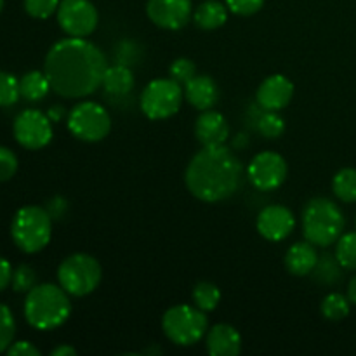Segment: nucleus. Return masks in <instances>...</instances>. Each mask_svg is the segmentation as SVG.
<instances>
[{
  "label": "nucleus",
  "instance_id": "31",
  "mask_svg": "<svg viewBox=\"0 0 356 356\" xmlns=\"http://www.w3.org/2000/svg\"><path fill=\"white\" fill-rule=\"evenodd\" d=\"M37 285V273L28 264H19L13 271V289L16 292H30Z\"/></svg>",
  "mask_w": 356,
  "mask_h": 356
},
{
  "label": "nucleus",
  "instance_id": "16",
  "mask_svg": "<svg viewBox=\"0 0 356 356\" xmlns=\"http://www.w3.org/2000/svg\"><path fill=\"white\" fill-rule=\"evenodd\" d=\"M195 136L202 146H221L229 138V125L225 115L205 110L195 122Z\"/></svg>",
  "mask_w": 356,
  "mask_h": 356
},
{
  "label": "nucleus",
  "instance_id": "29",
  "mask_svg": "<svg viewBox=\"0 0 356 356\" xmlns=\"http://www.w3.org/2000/svg\"><path fill=\"white\" fill-rule=\"evenodd\" d=\"M257 129L264 138L277 139L285 132V120L278 111H266L257 122Z\"/></svg>",
  "mask_w": 356,
  "mask_h": 356
},
{
  "label": "nucleus",
  "instance_id": "19",
  "mask_svg": "<svg viewBox=\"0 0 356 356\" xmlns=\"http://www.w3.org/2000/svg\"><path fill=\"white\" fill-rule=\"evenodd\" d=\"M316 261H318V252H316L315 245L309 243L308 240L294 243L285 254V268L294 277H308V275H312Z\"/></svg>",
  "mask_w": 356,
  "mask_h": 356
},
{
  "label": "nucleus",
  "instance_id": "33",
  "mask_svg": "<svg viewBox=\"0 0 356 356\" xmlns=\"http://www.w3.org/2000/svg\"><path fill=\"white\" fill-rule=\"evenodd\" d=\"M170 79L176 80L177 83H188L195 75H197V68H195V63L188 58H179L170 65Z\"/></svg>",
  "mask_w": 356,
  "mask_h": 356
},
{
  "label": "nucleus",
  "instance_id": "20",
  "mask_svg": "<svg viewBox=\"0 0 356 356\" xmlns=\"http://www.w3.org/2000/svg\"><path fill=\"white\" fill-rule=\"evenodd\" d=\"M228 10V6H225L219 0H205L195 9L193 21L202 30H216L226 23Z\"/></svg>",
  "mask_w": 356,
  "mask_h": 356
},
{
  "label": "nucleus",
  "instance_id": "15",
  "mask_svg": "<svg viewBox=\"0 0 356 356\" xmlns=\"http://www.w3.org/2000/svg\"><path fill=\"white\" fill-rule=\"evenodd\" d=\"M294 83L285 75H271L264 80L256 92L257 104L266 111H280L291 103Z\"/></svg>",
  "mask_w": 356,
  "mask_h": 356
},
{
  "label": "nucleus",
  "instance_id": "25",
  "mask_svg": "<svg viewBox=\"0 0 356 356\" xmlns=\"http://www.w3.org/2000/svg\"><path fill=\"white\" fill-rule=\"evenodd\" d=\"M193 302L202 312H214L221 302V291L212 282H198L193 287Z\"/></svg>",
  "mask_w": 356,
  "mask_h": 356
},
{
  "label": "nucleus",
  "instance_id": "28",
  "mask_svg": "<svg viewBox=\"0 0 356 356\" xmlns=\"http://www.w3.org/2000/svg\"><path fill=\"white\" fill-rule=\"evenodd\" d=\"M19 97V80L13 73L0 72V106H13Z\"/></svg>",
  "mask_w": 356,
  "mask_h": 356
},
{
  "label": "nucleus",
  "instance_id": "9",
  "mask_svg": "<svg viewBox=\"0 0 356 356\" xmlns=\"http://www.w3.org/2000/svg\"><path fill=\"white\" fill-rule=\"evenodd\" d=\"M68 129L83 143H97L111 131V118L106 108L92 101L75 104L68 113Z\"/></svg>",
  "mask_w": 356,
  "mask_h": 356
},
{
  "label": "nucleus",
  "instance_id": "30",
  "mask_svg": "<svg viewBox=\"0 0 356 356\" xmlns=\"http://www.w3.org/2000/svg\"><path fill=\"white\" fill-rule=\"evenodd\" d=\"M14 334H16V323L10 309L6 305H0V353L7 351L13 344Z\"/></svg>",
  "mask_w": 356,
  "mask_h": 356
},
{
  "label": "nucleus",
  "instance_id": "32",
  "mask_svg": "<svg viewBox=\"0 0 356 356\" xmlns=\"http://www.w3.org/2000/svg\"><path fill=\"white\" fill-rule=\"evenodd\" d=\"M59 0H24V10L35 19H47L58 13Z\"/></svg>",
  "mask_w": 356,
  "mask_h": 356
},
{
  "label": "nucleus",
  "instance_id": "38",
  "mask_svg": "<svg viewBox=\"0 0 356 356\" xmlns=\"http://www.w3.org/2000/svg\"><path fill=\"white\" fill-rule=\"evenodd\" d=\"M13 266L6 257L0 256V292L6 291L13 284Z\"/></svg>",
  "mask_w": 356,
  "mask_h": 356
},
{
  "label": "nucleus",
  "instance_id": "24",
  "mask_svg": "<svg viewBox=\"0 0 356 356\" xmlns=\"http://www.w3.org/2000/svg\"><path fill=\"white\" fill-rule=\"evenodd\" d=\"M334 195L344 204H355L356 202V169L346 167L341 169L332 179Z\"/></svg>",
  "mask_w": 356,
  "mask_h": 356
},
{
  "label": "nucleus",
  "instance_id": "2",
  "mask_svg": "<svg viewBox=\"0 0 356 356\" xmlns=\"http://www.w3.org/2000/svg\"><path fill=\"white\" fill-rule=\"evenodd\" d=\"M243 177L242 162L225 145L204 146L190 160L184 174L190 193L207 204L232 198L242 188Z\"/></svg>",
  "mask_w": 356,
  "mask_h": 356
},
{
  "label": "nucleus",
  "instance_id": "17",
  "mask_svg": "<svg viewBox=\"0 0 356 356\" xmlns=\"http://www.w3.org/2000/svg\"><path fill=\"white\" fill-rule=\"evenodd\" d=\"M205 346L211 356H238L242 351V336L228 323H218L205 334Z\"/></svg>",
  "mask_w": 356,
  "mask_h": 356
},
{
  "label": "nucleus",
  "instance_id": "6",
  "mask_svg": "<svg viewBox=\"0 0 356 356\" xmlns=\"http://www.w3.org/2000/svg\"><path fill=\"white\" fill-rule=\"evenodd\" d=\"M209 320L197 306L177 305L167 309L162 318V330L170 343L177 346H193L207 334Z\"/></svg>",
  "mask_w": 356,
  "mask_h": 356
},
{
  "label": "nucleus",
  "instance_id": "7",
  "mask_svg": "<svg viewBox=\"0 0 356 356\" xmlns=\"http://www.w3.org/2000/svg\"><path fill=\"white\" fill-rule=\"evenodd\" d=\"M103 278V270L96 257L89 254H72L58 268L59 285L75 298H83L96 291Z\"/></svg>",
  "mask_w": 356,
  "mask_h": 356
},
{
  "label": "nucleus",
  "instance_id": "26",
  "mask_svg": "<svg viewBox=\"0 0 356 356\" xmlns=\"http://www.w3.org/2000/svg\"><path fill=\"white\" fill-rule=\"evenodd\" d=\"M351 301L348 296L339 294V292H332L327 296L320 305V312L330 322H339V320L346 318L350 315Z\"/></svg>",
  "mask_w": 356,
  "mask_h": 356
},
{
  "label": "nucleus",
  "instance_id": "34",
  "mask_svg": "<svg viewBox=\"0 0 356 356\" xmlns=\"http://www.w3.org/2000/svg\"><path fill=\"white\" fill-rule=\"evenodd\" d=\"M17 172V156L6 146H0V183L13 179Z\"/></svg>",
  "mask_w": 356,
  "mask_h": 356
},
{
  "label": "nucleus",
  "instance_id": "10",
  "mask_svg": "<svg viewBox=\"0 0 356 356\" xmlns=\"http://www.w3.org/2000/svg\"><path fill=\"white\" fill-rule=\"evenodd\" d=\"M56 14L63 31L76 38L89 37L99 21L96 6L90 0H61Z\"/></svg>",
  "mask_w": 356,
  "mask_h": 356
},
{
  "label": "nucleus",
  "instance_id": "18",
  "mask_svg": "<svg viewBox=\"0 0 356 356\" xmlns=\"http://www.w3.org/2000/svg\"><path fill=\"white\" fill-rule=\"evenodd\" d=\"M184 96L197 110H212L219 101V87L212 76L195 75L190 82L184 83Z\"/></svg>",
  "mask_w": 356,
  "mask_h": 356
},
{
  "label": "nucleus",
  "instance_id": "23",
  "mask_svg": "<svg viewBox=\"0 0 356 356\" xmlns=\"http://www.w3.org/2000/svg\"><path fill=\"white\" fill-rule=\"evenodd\" d=\"M343 270L344 268L339 264L336 254L334 256L332 254H322V256H318V261L313 268L312 277L316 284L330 287V285H336L343 278Z\"/></svg>",
  "mask_w": 356,
  "mask_h": 356
},
{
  "label": "nucleus",
  "instance_id": "39",
  "mask_svg": "<svg viewBox=\"0 0 356 356\" xmlns=\"http://www.w3.org/2000/svg\"><path fill=\"white\" fill-rule=\"evenodd\" d=\"M51 356H76V350L73 346H68V344H63V346L54 348L51 351Z\"/></svg>",
  "mask_w": 356,
  "mask_h": 356
},
{
  "label": "nucleus",
  "instance_id": "12",
  "mask_svg": "<svg viewBox=\"0 0 356 356\" xmlns=\"http://www.w3.org/2000/svg\"><path fill=\"white\" fill-rule=\"evenodd\" d=\"M16 141L26 149H42L52 141V120L40 110H24L13 125Z\"/></svg>",
  "mask_w": 356,
  "mask_h": 356
},
{
  "label": "nucleus",
  "instance_id": "14",
  "mask_svg": "<svg viewBox=\"0 0 356 356\" xmlns=\"http://www.w3.org/2000/svg\"><path fill=\"white\" fill-rule=\"evenodd\" d=\"M296 228V218L285 205H268L257 216V232L270 242H282Z\"/></svg>",
  "mask_w": 356,
  "mask_h": 356
},
{
  "label": "nucleus",
  "instance_id": "13",
  "mask_svg": "<svg viewBox=\"0 0 356 356\" xmlns=\"http://www.w3.org/2000/svg\"><path fill=\"white\" fill-rule=\"evenodd\" d=\"M146 14L149 21L163 30H179L193 16L191 0H148Z\"/></svg>",
  "mask_w": 356,
  "mask_h": 356
},
{
  "label": "nucleus",
  "instance_id": "27",
  "mask_svg": "<svg viewBox=\"0 0 356 356\" xmlns=\"http://www.w3.org/2000/svg\"><path fill=\"white\" fill-rule=\"evenodd\" d=\"M336 257L341 266L348 271H356V232L343 233L337 240Z\"/></svg>",
  "mask_w": 356,
  "mask_h": 356
},
{
  "label": "nucleus",
  "instance_id": "41",
  "mask_svg": "<svg viewBox=\"0 0 356 356\" xmlns=\"http://www.w3.org/2000/svg\"><path fill=\"white\" fill-rule=\"evenodd\" d=\"M348 298L350 301L356 306V275L350 280V285H348Z\"/></svg>",
  "mask_w": 356,
  "mask_h": 356
},
{
  "label": "nucleus",
  "instance_id": "8",
  "mask_svg": "<svg viewBox=\"0 0 356 356\" xmlns=\"http://www.w3.org/2000/svg\"><path fill=\"white\" fill-rule=\"evenodd\" d=\"M181 83L172 79L152 80L139 97L141 111L149 120H165L179 111L183 103Z\"/></svg>",
  "mask_w": 356,
  "mask_h": 356
},
{
  "label": "nucleus",
  "instance_id": "42",
  "mask_svg": "<svg viewBox=\"0 0 356 356\" xmlns=\"http://www.w3.org/2000/svg\"><path fill=\"white\" fill-rule=\"evenodd\" d=\"M3 3H6V0H0V13H2L3 9Z\"/></svg>",
  "mask_w": 356,
  "mask_h": 356
},
{
  "label": "nucleus",
  "instance_id": "36",
  "mask_svg": "<svg viewBox=\"0 0 356 356\" xmlns=\"http://www.w3.org/2000/svg\"><path fill=\"white\" fill-rule=\"evenodd\" d=\"M6 353L10 356H40V350H37L28 341H17V343H13L7 348Z\"/></svg>",
  "mask_w": 356,
  "mask_h": 356
},
{
  "label": "nucleus",
  "instance_id": "1",
  "mask_svg": "<svg viewBox=\"0 0 356 356\" xmlns=\"http://www.w3.org/2000/svg\"><path fill=\"white\" fill-rule=\"evenodd\" d=\"M106 56L86 38L59 40L45 56L44 72L56 94L68 99L86 97L103 86Z\"/></svg>",
  "mask_w": 356,
  "mask_h": 356
},
{
  "label": "nucleus",
  "instance_id": "35",
  "mask_svg": "<svg viewBox=\"0 0 356 356\" xmlns=\"http://www.w3.org/2000/svg\"><path fill=\"white\" fill-rule=\"evenodd\" d=\"M226 6L236 16H252L263 9L264 0H226Z\"/></svg>",
  "mask_w": 356,
  "mask_h": 356
},
{
  "label": "nucleus",
  "instance_id": "40",
  "mask_svg": "<svg viewBox=\"0 0 356 356\" xmlns=\"http://www.w3.org/2000/svg\"><path fill=\"white\" fill-rule=\"evenodd\" d=\"M65 115H66V110L61 106V104H56L54 108H51V110L47 111V117L51 118L52 122L63 120V117H65Z\"/></svg>",
  "mask_w": 356,
  "mask_h": 356
},
{
  "label": "nucleus",
  "instance_id": "22",
  "mask_svg": "<svg viewBox=\"0 0 356 356\" xmlns=\"http://www.w3.org/2000/svg\"><path fill=\"white\" fill-rule=\"evenodd\" d=\"M51 90V82H49L45 72H28L19 79V92L21 97L30 103H37V101L44 99Z\"/></svg>",
  "mask_w": 356,
  "mask_h": 356
},
{
  "label": "nucleus",
  "instance_id": "4",
  "mask_svg": "<svg viewBox=\"0 0 356 356\" xmlns=\"http://www.w3.org/2000/svg\"><path fill=\"white\" fill-rule=\"evenodd\" d=\"M344 212L329 198H313L302 211V233L315 247H329L336 243L344 233Z\"/></svg>",
  "mask_w": 356,
  "mask_h": 356
},
{
  "label": "nucleus",
  "instance_id": "5",
  "mask_svg": "<svg viewBox=\"0 0 356 356\" xmlns=\"http://www.w3.org/2000/svg\"><path fill=\"white\" fill-rule=\"evenodd\" d=\"M10 236L24 254H37L49 245L52 236V218L47 209L26 205L14 214Z\"/></svg>",
  "mask_w": 356,
  "mask_h": 356
},
{
  "label": "nucleus",
  "instance_id": "11",
  "mask_svg": "<svg viewBox=\"0 0 356 356\" xmlns=\"http://www.w3.org/2000/svg\"><path fill=\"white\" fill-rule=\"evenodd\" d=\"M287 162L277 152L257 153L247 167L250 184L261 191H273L280 188L287 179Z\"/></svg>",
  "mask_w": 356,
  "mask_h": 356
},
{
  "label": "nucleus",
  "instance_id": "21",
  "mask_svg": "<svg viewBox=\"0 0 356 356\" xmlns=\"http://www.w3.org/2000/svg\"><path fill=\"white\" fill-rule=\"evenodd\" d=\"M103 87L110 96H125L134 89V73L122 63L108 66L103 76Z\"/></svg>",
  "mask_w": 356,
  "mask_h": 356
},
{
  "label": "nucleus",
  "instance_id": "3",
  "mask_svg": "<svg viewBox=\"0 0 356 356\" xmlns=\"http://www.w3.org/2000/svg\"><path fill=\"white\" fill-rule=\"evenodd\" d=\"M72 315L68 292L61 285L40 284L26 292L24 318L37 330H54Z\"/></svg>",
  "mask_w": 356,
  "mask_h": 356
},
{
  "label": "nucleus",
  "instance_id": "37",
  "mask_svg": "<svg viewBox=\"0 0 356 356\" xmlns=\"http://www.w3.org/2000/svg\"><path fill=\"white\" fill-rule=\"evenodd\" d=\"M47 212L51 214L52 219H61L65 216L66 209H68V202L61 197H54L51 202L47 204Z\"/></svg>",
  "mask_w": 356,
  "mask_h": 356
}]
</instances>
